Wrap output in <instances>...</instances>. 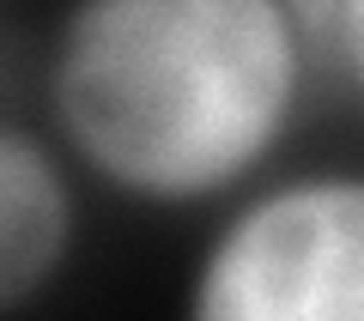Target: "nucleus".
Segmentation results:
<instances>
[{"mask_svg":"<svg viewBox=\"0 0 364 321\" xmlns=\"http://www.w3.org/2000/svg\"><path fill=\"white\" fill-rule=\"evenodd\" d=\"M328 79L286 0H67L43 121L116 200L225 206L273 170Z\"/></svg>","mask_w":364,"mask_h":321,"instance_id":"f257e3e1","label":"nucleus"},{"mask_svg":"<svg viewBox=\"0 0 364 321\" xmlns=\"http://www.w3.org/2000/svg\"><path fill=\"white\" fill-rule=\"evenodd\" d=\"M73 158L25 116L0 121V309H25L61 279L79 236Z\"/></svg>","mask_w":364,"mask_h":321,"instance_id":"7ed1b4c3","label":"nucleus"},{"mask_svg":"<svg viewBox=\"0 0 364 321\" xmlns=\"http://www.w3.org/2000/svg\"><path fill=\"white\" fill-rule=\"evenodd\" d=\"M188 309L207 321H364V170H279L225 200Z\"/></svg>","mask_w":364,"mask_h":321,"instance_id":"f03ea898","label":"nucleus"},{"mask_svg":"<svg viewBox=\"0 0 364 321\" xmlns=\"http://www.w3.org/2000/svg\"><path fill=\"white\" fill-rule=\"evenodd\" d=\"M322 67H328V79H340L346 97L364 109V0H334L328 43H322Z\"/></svg>","mask_w":364,"mask_h":321,"instance_id":"20e7f679","label":"nucleus"},{"mask_svg":"<svg viewBox=\"0 0 364 321\" xmlns=\"http://www.w3.org/2000/svg\"><path fill=\"white\" fill-rule=\"evenodd\" d=\"M286 6L304 18V31H310L316 55H322V43H328V18H334V0H286Z\"/></svg>","mask_w":364,"mask_h":321,"instance_id":"39448f33","label":"nucleus"}]
</instances>
